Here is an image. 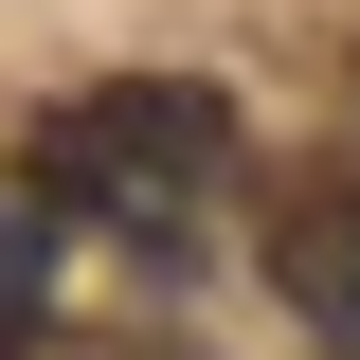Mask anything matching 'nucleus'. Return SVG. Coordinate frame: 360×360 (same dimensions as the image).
I'll return each mask as SVG.
<instances>
[{"instance_id": "nucleus-1", "label": "nucleus", "mask_w": 360, "mask_h": 360, "mask_svg": "<svg viewBox=\"0 0 360 360\" xmlns=\"http://www.w3.org/2000/svg\"><path fill=\"white\" fill-rule=\"evenodd\" d=\"M234 180V108L198 72H108L72 108H37L18 198L37 217H108V234H198V198Z\"/></svg>"}, {"instance_id": "nucleus-2", "label": "nucleus", "mask_w": 360, "mask_h": 360, "mask_svg": "<svg viewBox=\"0 0 360 360\" xmlns=\"http://www.w3.org/2000/svg\"><path fill=\"white\" fill-rule=\"evenodd\" d=\"M270 288L307 324H360V162H307V180H270V217H252Z\"/></svg>"}, {"instance_id": "nucleus-3", "label": "nucleus", "mask_w": 360, "mask_h": 360, "mask_svg": "<svg viewBox=\"0 0 360 360\" xmlns=\"http://www.w3.org/2000/svg\"><path fill=\"white\" fill-rule=\"evenodd\" d=\"M0 360H37V234L0 217Z\"/></svg>"}]
</instances>
